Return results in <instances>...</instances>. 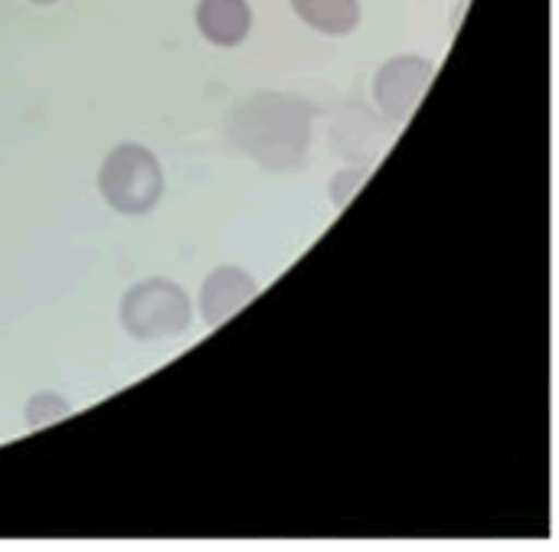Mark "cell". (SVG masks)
<instances>
[{"instance_id":"6da1fadb","label":"cell","mask_w":559,"mask_h":552,"mask_svg":"<svg viewBox=\"0 0 559 552\" xmlns=\"http://www.w3.org/2000/svg\"><path fill=\"white\" fill-rule=\"evenodd\" d=\"M314 111L285 92H255L226 115V137L262 170L285 173L305 167Z\"/></svg>"},{"instance_id":"7a4b0ae2","label":"cell","mask_w":559,"mask_h":552,"mask_svg":"<svg viewBox=\"0 0 559 552\" xmlns=\"http://www.w3.org/2000/svg\"><path fill=\"white\" fill-rule=\"evenodd\" d=\"M98 193L121 216H144L164 196V167L144 144L111 147L98 167Z\"/></svg>"},{"instance_id":"3957f363","label":"cell","mask_w":559,"mask_h":552,"mask_svg":"<svg viewBox=\"0 0 559 552\" xmlns=\"http://www.w3.org/2000/svg\"><path fill=\"white\" fill-rule=\"evenodd\" d=\"M118 321L128 331V337H134L141 344L170 340V337H183L190 331L193 304H190V295L177 281L154 275L124 291Z\"/></svg>"},{"instance_id":"277c9868","label":"cell","mask_w":559,"mask_h":552,"mask_svg":"<svg viewBox=\"0 0 559 552\" xmlns=\"http://www.w3.org/2000/svg\"><path fill=\"white\" fill-rule=\"evenodd\" d=\"M436 75V62L416 52H403L386 59L373 75V101L393 124H406L419 108L429 82Z\"/></svg>"},{"instance_id":"5b68a950","label":"cell","mask_w":559,"mask_h":552,"mask_svg":"<svg viewBox=\"0 0 559 552\" xmlns=\"http://www.w3.org/2000/svg\"><path fill=\"white\" fill-rule=\"evenodd\" d=\"M262 285L236 265H219L206 275L200 288V317L206 327H223L229 317H236L246 304L259 298Z\"/></svg>"},{"instance_id":"8992f818","label":"cell","mask_w":559,"mask_h":552,"mask_svg":"<svg viewBox=\"0 0 559 552\" xmlns=\"http://www.w3.org/2000/svg\"><path fill=\"white\" fill-rule=\"evenodd\" d=\"M197 29L210 46L236 49L252 33V3L249 0H197L193 10Z\"/></svg>"},{"instance_id":"52a82bcc","label":"cell","mask_w":559,"mask_h":552,"mask_svg":"<svg viewBox=\"0 0 559 552\" xmlns=\"http://www.w3.org/2000/svg\"><path fill=\"white\" fill-rule=\"evenodd\" d=\"M292 13L324 36H350L360 26V0H288Z\"/></svg>"},{"instance_id":"ba28073f","label":"cell","mask_w":559,"mask_h":552,"mask_svg":"<svg viewBox=\"0 0 559 552\" xmlns=\"http://www.w3.org/2000/svg\"><path fill=\"white\" fill-rule=\"evenodd\" d=\"M33 3H56V0H33Z\"/></svg>"}]
</instances>
